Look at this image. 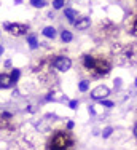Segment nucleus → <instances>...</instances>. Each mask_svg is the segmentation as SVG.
<instances>
[{
    "instance_id": "23",
    "label": "nucleus",
    "mask_w": 137,
    "mask_h": 150,
    "mask_svg": "<svg viewBox=\"0 0 137 150\" xmlns=\"http://www.w3.org/2000/svg\"><path fill=\"white\" fill-rule=\"evenodd\" d=\"M134 136H136V137H137V125H136V126H134Z\"/></svg>"
},
{
    "instance_id": "20",
    "label": "nucleus",
    "mask_w": 137,
    "mask_h": 150,
    "mask_svg": "<svg viewBox=\"0 0 137 150\" xmlns=\"http://www.w3.org/2000/svg\"><path fill=\"white\" fill-rule=\"evenodd\" d=\"M77 105H78V101H70V104H68L70 109H77Z\"/></svg>"
},
{
    "instance_id": "2",
    "label": "nucleus",
    "mask_w": 137,
    "mask_h": 150,
    "mask_svg": "<svg viewBox=\"0 0 137 150\" xmlns=\"http://www.w3.org/2000/svg\"><path fill=\"white\" fill-rule=\"evenodd\" d=\"M75 139L68 131H56L48 142V150H73Z\"/></svg>"
},
{
    "instance_id": "9",
    "label": "nucleus",
    "mask_w": 137,
    "mask_h": 150,
    "mask_svg": "<svg viewBox=\"0 0 137 150\" xmlns=\"http://www.w3.org/2000/svg\"><path fill=\"white\" fill-rule=\"evenodd\" d=\"M66 18H67L68 23L75 24L77 23V18H78V11H75V10H72V8H66Z\"/></svg>"
},
{
    "instance_id": "3",
    "label": "nucleus",
    "mask_w": 137,
    "mask_h": 150,
    "mask_svg": "<svg viewBox=\"0 0 137 150\" xmlns=\"http://www.w3.org/2000/svg\"><path fill=\"white\" fill-rule=\"evenodd\" d=\"M117 62L121 66H136L137 64V43H128L117 50Z\"/></svg>"
},
{
    "instance_id": "8",
    "label": "nucleus",
    "mask_w": 137,
    "mask_h": 150,
    "mask_svg": "<svg viewBox=\"0 0 137 150\" xmlns=\"http://www.w3.org/2000/svg\"><path fill=\"white\" fill-rule=\"evenodd\" d=\"M89 26H91V19H89L88 16H83L75 23V27H77L78 30H85V29H88Z\"/></svg>"
},
{
    "instance_id": "18",
    "label": "nucleus",
    "mask_w": 137,
    "mask_h": 150,
    "mask_svg": "<svg viewBox=\"0 0 137 150\" xmlns=\"http://www.w3.org/2000/svg\"><path fill=\"white\" fill-rule=\"evenodd\" d=\"M53 6H54L56 10H61L64 6V0H54V2H53Z\"/></svg>"
},
{
    "instance_id": "13",
    "label": "nucleus",
    "mask_w": 137,
    "mask_h": 150,
    "mask_svg": "<svg viewBox=\"0 0 137 150\" xmlns=\"http://www.w3.org/2000/svg\"><path fill=\"white\" fill-rule=\"evenodd\" d=\"M27 43H29V46H30L32 50H35L38 46V42H37V38H35V35H29V37H27Z\"/></svg>"
},
{
    "instance_id": "1",
    "label": "nucleus",
    "mask_w": 137,
    "mask_h": 150,
    "mask_svg": "<svg viewBox=\"0 0 137 150\" xmlns=\"http://www.w3.org/2000/svg\"><path fill=\"white\" fill-rule=\"evenodd\" d=\"M83 66L89 74L94 77H104L109 75L112 70V62L109 58H97L93 54H85L83 56Z\"/></svg>"
},
{
    "instance_id": "6",
    "label": "nucleus",
    "mask_w": 137,
    "mask_h": 150,
    "mask_svg": "<svg viewBox=\"0 0 137 150\" xmlns=\"http://www.w3.org/2000/svg\"><path fill=\"white\" fill-rule=\"evenodd\" d=\"M107 96H110V90L107 86H104V85H99L97 88L91 91V98L96 99V101H105Z\"/></svg>"
},
{
    "instance_id": "11",
    "label": "nucleus",
    "mask_w": 137,
    "mask_h": 150,
    "mask_svg": "<svg viewBox=\"0 0 137 150\" xmlns=\"http://www.w3.org/2000/svg\"><path fill=\"white\" fill-rule=\"evenodd\" d=\"M43 35H45L46 38H54L56 37V29L51 27V26L45 27V29H43Z\"/></svg>"
},
{
    "instance_id": "14",
    "label": "nucleus",
    "mask_w": 137,
    "mask_h": 150,
    "mask_svg": "<svg viewBox=\"0 0 137 150\" xmlns=\"http://www.w3.org/2000/svg\"><path fill=\"white\" fill-rule=\"evenodd\" d=\"M30 5L34 6V8H42V6L46 5L45 0H30Z\"/></svg>"
},
{
    "instance_id": "25",
    "label": "nucleus",
    "mask_w": 137,
    "mask_h": 150,
    "mask_svg": "<svg viewBox=\"0 0 137 150\" xmlns=\"http://www.w3.org/2000/svg\"><path fill=\"white\" fill-rule=\"evenodd\" d=\"M136 86H137V78H136Z\"/></svg>"
},
{
    "instance_id": "15",
    "label": "nucleus",
    "mask_w": 137,
    "mask_h": 150,
    "mask_svg": "<svg viewBox=\"0 0 137 150\" xmlns=\"http://www.w3.org/2000/svg\"><path fill=\"white\" fill-rule=\"evenodd\" d=\"M88 88H89V81H88V80H83V81H80V85H78V90H80L81 93L88 91Z\"/></svg>"
},
{
    "instance_id": "21",
    "label": "nucleus",
    "mask_w": 137,
    "mask_h": 150,
    "mask_svg": "<svg viewBox=\"0 0 137 150\" xmlns=\"http://www.w3.org/2000/svg\"><path fill=\"white\" fill-rule=\"evenodd\" d=\"M73 128V121H67V129H72Z\"/></svg>"
},
{
    "instance_id": "19",
    "label": "nucleus",
    "mask_w": 137,
    "mask_h": 150,
    "mask_svg": "<svg viewBox=\"0 0 137 150\" xmlns=\"http://www.w3.org/2000/svg\"><path fill=\"white\" fill-rule=\"evenodd\" d=\"M100 102H102V105H105V107H113V102L107 101V99H105V101H100Z\"/></svg>"
},
{
    "instance_id": "24",
    "label": "nucleus",
    "mask_w": 137,
    "mask_h": 150,
    "mask_svg": "<svg viewBox=\"0 0 137 150\" xmlns=\"http://www.w3.org/2000/svg\"><path fill=\"white\" fill-rule=\"evenodd\" d=\"M2 53H3V46L0 45V54H2Z\"/></svg>"
},
{
    "instance_id": "10",
    "label": "nucleus",
    "mask_w": 137,
    "mask_h": 150,
    "mask_svg": "<svg viewBox=\"0 0 137 150\" xmlns=\"http://www.w3.org/2000/svg\"><path fill=\"white\" fill-rule=\"evenodd\" d=\"M129 34L134 35V37H137V13L134 15V18H132V21H131V26H129Z\"/></svg>"
},
{
    "instance_id": "5",
    "label": "nucleus",
    "mask_w": 137,
    "mask_h": 150,
    "mask_svg": "<svg viewBox=\"0 0 137 150\" xmlns=\"http://www.w3.org/2000/svg\"><path fill=\"white\" fill-rule=\"evenodd\" d=\"M3 27H5L6 30L10 32V34H13V35H16V37H19V35H24L27 32V24H18V23H14V24H10V23H5L3 24Z\"/></svg>"
},
{
    "instance_id": "17",
    "label": "nucleus",
    "mask_w": 137,
    "mask_h": 150,
    "mask_svg": "<svg viewBox=\"0 0 137 150\" xmlns=\"http://www.w3.org/2000/svg\"><path fill=\"white\" fill-rule=\"evenodd\" d=\"M19 75H21V72H19L18 69H13V70H11V78H13L14 83H16V80L19 78Z\"/></svg>"
},
{
    "instance_id": "7",
    "label": "nucleus",
    "mask_w": 137,
    "mask_h": 150,
    "mask_svg": "<svg viewBox=\"0 0 137 150\" xmlns=\"http://www.w3.org/2000/svg\"><path fill=\"white\" fill-rule=\"evenodd\" d=\"M13 83H14V81H13L11 75L0 74V88H11Z\"/></svg>"
},
{
    "instance_id": "4",
    "label": "nucleus",
    "mask_w": 137,
    "mask_h": 150,
    "mask_svg": "<svg viewBox=\"0 0 137 150\" xmlns=\"http://www.w3.org/2000/svg\"><path fill=\"white\" fill-rule=\"evenodd\" d=\"M53 67H54L56 70H59V72H67L72 67V61H70V58H67V56H57L54 59V62H53Z\"/></svg>"
},
{
    "instance_id": "16",
    "label": "nucleus",
    "mask_w": 137,
    "mask_h": 150,
    "mask_svg": "<svg viewBox=\"0 0 137 150\" xmlns=\"http://www.w3.org/2000/svg\"><path fill=\"white\" fill-rule=\"evenodd\" d=\"M113 133V128L112 126H109V128H105V129L102 131V137L104 139H107V137H110V134Z\"/></svg>"
},
{
    "instance_id": "22",
    "label": "nucleus",
    "mask_w": 137,
    "mask_h": 150,
    "mask_svg": "<svg viewBox=\"0 0 137 150\" xmlns=\"http://www.w3.org/2000/svg\"><path fill=\"white\" fill-rule=\"evenodd\" d=\"M89 113H91V115H94V113H96L94 112V107H89Z\"/></svg>"
},
{
    "instance_id": "12",
    "label": "nucleus",
    "mask_w": 137,
    "mask_h": 150,
    "mask_svg": "<svg viewBox=\"0 0 137 150\" xmlns=\"http://www.w3.org/2000/svg\"><path fill=\"white\" fill-rule=\"evenodd\" d=\"M72 38H73V35H72V32H68V30H64L62 34H61V40H62L64 43L72 42Z\"/></svg>"
}]
</instances>
